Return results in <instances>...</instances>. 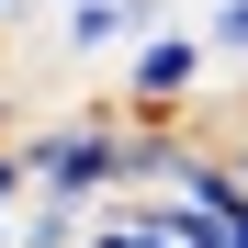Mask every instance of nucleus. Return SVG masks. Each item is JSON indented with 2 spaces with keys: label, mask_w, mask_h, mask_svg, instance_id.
Here are the masks:
<instances>
[{
  "label": "nucleus",
  "mask_w": 248,
  "mask_h": 248,
  "mask_svg": "<svg viewBox=\"0 0 248 248\" xmlns=\"http://www.w3.org/2000/svg\"><path fill=\"white\" fill-rule=\"evenodd\" d=\"M226 57L203 46V23H158L147 46H124V68H113V102L124 113H147V124H170V113H192L203 102V79H215Z\"/></svg>",
  "instance_id": "f257e3e1"
},
{
  "label": "nucleus",
  "mask_w": 248,
  "mask_h": 248,
  "mask_svg": "<svg viewBox=\"0 0 248 248\" xmlns=\"http://www.w3.org/2000/svg\"><path fill=\"white\" fill-rule=\"evenodd\" d=\"M158 23H170L158 0H68V46L79 57H124V46H147Z\"/></svg>",
  "instance_id": "f03ea898"
},
{
  "label": "nucleus",
  "mask_w": 248,
  "mask_h": 248,
  "mask_svg": "<svg viewBox=\"0 0 248 248\" xmlns=\"http://www.w3.org/2000/svg\"><path fill=\"white\" fill-rule=\"evenodd\" d=\"M203 46L226 68H248V0H215V12H203Z\"/></svg>",
  "instance_id": "7ed1b4c3"
},
{
  "label": "nucleus",
  "mask_w": 248,
  "mask_h": 248,
  "mask_svg": "<svg viewBox=\"0 0 248 248\" xmlns=\"http://www.w3.org/2000/svg\"><path fill=\"white\" fill-rule=\"evenodd\" d=\"M12 226H23V203H0V248H23V237H12Z\"/></svg>",
  "instance_id": "20e7f679"
}]
</instances>
